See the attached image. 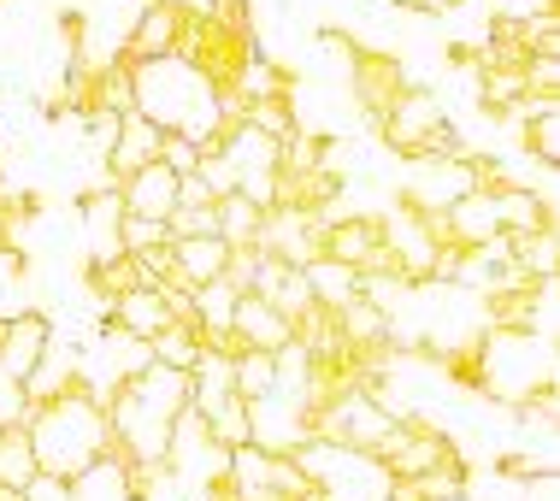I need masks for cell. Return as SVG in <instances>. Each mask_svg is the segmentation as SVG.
<instances>
[{
  "mask_svg": "<svg viewBox=\"0 0 560 501\" xmlns=\"http://www.w3.org/2000/svg\"><path fill=\"white\" fill-rule=\"evenodd\" d=\"M242 125L278 142L283 130H295V101H283V95H254V101H248V113H242Z\"/></svg>",
  "mask_w": 560,
  "mask_h": 501,
  "instance_id": "83f0119b",
  "label": "cell"
},
{
  "mask_svg": "<svg viewBox=\"0 0 560 501\" xmlns=\"http://www.w3.org/2000/svg\"><path fill=\"white\" fill-rule=\"evenodd\" d=\"M231 325H236V337H242V342H248V348H266V354L290 342V318L271 307L266 295H254V290H248V295H236Z\"/></svg>",
  "mask_w": 560,
  "mask_h": 501,
  "instance_id": "8fae6325",
  "label": "cell"
},
{
  "mask_svg": "<svg viewBox=\"0 0 560 501\" xmlns=\"http://www.w3.org/2000/svg\"><path fill=\"white\" fill-rule=\"evenodd\" d=\"M136 283H148L142 271H136V260L130 254H113V260H89V290H95V301H113L125 295V290H136Z\"/></svg>",
  "mask_w": 560,
  "mask_h": 501,
  "instance_id": "d4e9b609",
  "label": "cell"
},
{
  "mask_svg": "<svg viewBox=\"0 0 560 501\" xmlns=\"http://www.w3.org/2000/svg\"><path fill=\"white\" fill-rule=\"evenodd\" d=\"M436 125H443V106H436V95H431V89L407 83L401 95H396V106H389V113L372 125V136H377V142H389L401 160H419Z\"/></svg>",
  "mask_w": 560,
  "mask_h": 501,
  "instance_id": "277c9868",
  "label": "cell"
},
{
  "mask_svg": "<svg viewBox=\"0 0 560 501\" xmlns=\"http://www.w3.org/2000/svg\"><path fill=\"white\" fill-rule=\"evenodd\" d=\"M24 419H30V396H24V384H19V377L0 372V424H24Z\"/></svg>",
  "mask_w": 560,
  "mask_h": 501,
  "instance_id": "d6a6232c",
  "label": "cell"
},
{
  "mask_svg": "<svg viewBox=\"0 0 560 501\" xmlns=\"http://www.w3.org/2000/svg\"><path fill=\"white\" fill-rule=\"evenodd\" d=\"M160 142H165V130L148 113H136V106H130V113L118 118V136H113V148H107V160H101V165L125 184L130 172H142L148 160H160Z\"/></svg>",
  "mask_w": 560,
  "mask_h": 501,
  "instance_id": "52a82bcc",
  "label": "cell"
},
{
  "mask_svg": "<svg viewBox=\"0 0 560 501\" xmlns=\"http://www.w3.org/2000/svg\"><path fill=\"white\" fill-rule=\"evenodd\" d=\"M490 201H495V224H502L508 236H525V231H537V224H560L555 195H537V189H502V195H490Z\"/></svg>",
  "mask_w": 560,
  "mask_h": 501,
  "instance_id": "4fadbf2b",
  "label": "cell"
},
{
  "mask_svg": "<svg viewBox=\"0 0 560 501\" xmlns=\"http://www.w3.org/2000/svg\"><path fill=\"white\" fill-rule=\"evenodd\" d=\"M348 89H354V106H360V118H366V130H372L407 89V66L384 48H360L354 59H348Z\"/></svg>",
  "mask_w": 560,
  "mask_h": 501,
  "instance_id": "5b68a950",
  "label": "cell"
},
{
  "mask_svg": "<svg viewBox=\"0 0 560 501\" xmlns=\"http://www.w3.org/2000/svg\"><path fill=\"white\" fill-rule=\"evenodd\" d=\"M24 501H71V483L54 478V473H36L24 483Z\"/></svg>",
  "mask_w": 560,
  "mask_h": 501,
  "instance_id": "e575fe53",
  "label": "cell"
},
{
  "mask_svg": "<svg viewBox=\"0 0 560 501\" xmlns=\"http://www.w3.org/2000/svg\"><path fill=\"white\" fill-rule=\"evenodd\" d=\"M508 242H513V260H520L525 278H555V271H560V224H537V231L508 236Z\"/></svg>",
  "mask_w": 560,
  "mask_h": 501,
  "instance_id": "e0dca14e",
  "label": "cell"
},
{
  "mask_svg": "<svg viewBox=\"0 0 560 501\" xmlns=\"http://www.w3.org/2000/svg\"><path fill=\"white\" fill-rule=\"evenodd\" d=\"M520 78H525V95L532 101H560V54H532L520 66Z\"/></svg>",
  "mask_w": 560,
  "mask_h": 501,
  "instance_id": "f546056e",
  "label": "cell"
},
{
  "mask_svg": "<svg viewBox=\"0 0 560 501\" xmlns=\"http://www.w3.org/2000/svg\"><path fill=\"white\" fill-rule=\"evenodd\" d=\"M36 473H42V466H36V448H30V431H24V424H0V483L24 490Z\"/></svg>",
  "mask_w": 560,
  "mask_h": 501,
  "instance_id": "cb8c5ba5",
  "label": "cell"
},
{
  "mask_svg": "<svg viewBox=\"0 0 560 501\" xmlns=\"http://www.w3.org/2000/svg\"><path fill=\"white\" fill-rule=\"evenodd\" d=\"M177 24H184V7H165V0H142V19L130 24V36L118 42L125 59H165L177 42Z\"/></svg>",
  "mask_w": 560,
  "mask_h": 501,
  "instance_id": "ba28073f",
  "label": "cell"
},
{
  "mask_svg": "<svg viewBox=\"0 0 560 501\" xmlns=\"http://www.w3.org/2000/svg\"><path fill=\"white\" fill-rule=\"evenodd\" d=\"M154 242H172L165 236V219H142V212H125V219H118V248L125 254H142V248H154Z\"/></svg>",
  "mask_w": 560,
  "mask_h": 501,
  "instance_id": "4dcf8cb0",
  "label": "cell"
},
{
  "mask_svg": "<svg viewBox=\"0 0 560 501\" xmlns=\"http://www.w3.org/2000/svg\"><path fill=\"white\" fill-rule=\"evenodd\" d=\"M325 136L319 130H283L278 142H271V172H313V165H325Z\"/></svg>",
  "mask_w": 560,
  "mask_h": 501,
  "instance_id": "7402d4cb",
  "label": "cell"
},
{
  "mask_svg": "<svg viewBox=\"0 0 560 501\" xmlns=\"http://www.w3.org/2000/svg\"><path fill=\"white\" fill-rule=\"evenodd\" d=\"M407 7H413V12H454L460 0H407Z\"/></svg>",
  "mask_w": 560,
  "mask_h": 501,
  "instance_id": "d590c367",
  "label": "cell"
},
{
  "mask_svg": "<svg viewBox=\"0 0 560 501\" xmlns=\"http://www.w3.org/2000/svg\"><path fill=\"white\" fill-rule=\"evenodd\" d=\"M207 12L236 36H254V0H207Z\"/></svg>",
  "mask_w": 560,
  "mask_h": 501,
  "instance_id": "1f68e13d",
  "label": "cell"
},
{
  "mask_svg": "<svg viewBox=\"0 0 560 501\" xmlns=\"http://www.w3.org/2000/svg\"><path fill=\"white\" fill-rule=\"evenodd\" d=\"M301 278H307V295L319 301V307H342L348 295H360V271L330 260V254H319L313 266H301Z\"/></svg>",
  "mask_w": 560,
  "mask_h": 501,
  "instance_id": "2e32d148",
  "label": "cell"
},
{
  "mask_svg": "<svg viewBox=\"0 0 560 501\" xmlns=\"http://www.w3.org/2000/svg\"><path fill=\"white\" fill-rule=\"evenodd\" d=\"M172 254H177V271H184V283L195 290V283H207V278H219L224 260H231V242L224 236H177L172 242Z\"/></svg>",
  "mask_w": 560,
  "mask_h": 501,
  "instance_id": "9a60e30c",
  "label": "cell"
},
{
  "mask_svg": "<svg viewBox=\"0 0 560 501\" xmlns=\"http://www.w3.org/2000/svg\"><path fill=\"white\" fill-rule=\"evenodd\" d=\"M254 295H266L283 318L301 313V307L313 301V295H307V278H301V266L278 260V254H260V266H254Z\"/></svg>",
  "mask_w": 560,
  "mask_h": 501,
  "instance_id": "7c38bea8",
  "label": "cell"
},
{
  "mask_svg": "<svg viewBox=\"0 0 560 501\" xmlns=\"http://www.w3.org/2000/svg\"><path fill=\"white\" fill-rule=\"evenodd\" d=\"M165 7H184V12H201L207 0H165Z\"/></svg>",
  "mask_w": 560,
  "mask_h": 501,
  "instance_id": "8d00e7d4",
  "label": "cell"
},
{
  "mask_svg": "<svg viewBox=\"0 0 560 501\" xmlns=\"http://www.w3.org/2000/svg\"><path fill=\"white\" fill-rule=\"evenodd\" d=\"M24 431H30V448H36V466L66 478V483H83L95 466H107L101 454H107L113 424H107V407L89 401V389L83 396H59V401L30 407Z\"/></svg>",
  "mask_w": 560,
  "mask_h": 501,
  "instance_id": "6da1fadb",
  "label": "cell"
},
{
  "mask_svg": "<svg viewBox=\"0 0 560 501\" xmlns=\"http://www.w3.org/2000/svg\"><path fill=\"white\" fill-rule=\"evenodd\" d=\"M377 242V219L372 212H354V219H325V254L342 266H360V254H366Z\"/></svg>",
  "mask_w": 560,
  "mask_h": 501,
  "instance_id": "d6986e66",
  "label": "cell"
},
{
  "mask_svg": "<svg viewBox=\"0 0 560 501\" xmlns=\"http://www.w3.org/2000/svg\"><path fill=\"white\" fill-rule=\"evenodd\" d=\"M130 66V89H136V113H148L160 130H177V136H201L207 125L219 118L213 106V89H207L184 59H125Z\"/></svg>",
  "mask_w": 560,
  "mask_h": 501,
  "instance_id": "7a4b0ae2",
  "label": "cell"
},
{
  "mask_svg": "<svg viewBox=\"0 0 560 501\" xmlns=\"http://www.w3.org/2000/svg\"><path fill=\"white\" fill-rule=\"evenodd\" d=\"M207 431H213V443H219V448H242V443L254 436V407L231 389L224 401L207 407Z\"/></svg>",
  "mask_w": 560,
  "mask_h": 501,
  "instance_id": "603a6c76",
  "label": "cell"
},
{
  "mask_svg": "<svg viewBox=\"0 0 560 501\" xmlns=\"http://www.w3.org/2000/svg\"><path fill=\"white\" fill-rule=\"evenodd\" d=\"M260 212H266V207H254L242 189H231V195H219V201H213L219 236L231 242V248H254V236H260Z\"/></svg>",
  "mask_w": 560,
  "mask_h": 501,
  "instance_id": "ffe728a7",
  "label": "cell"
},
{
  "mask_svg": "<svg viewBox=\"0 0 560 501\" xmlns=\"http://www.w3.org/2000/svg\"><path fill=\"white\" fill-rule=\"evenodd\" d=\"M148 360H160L172 372H189L201 360V325H160L148 337Z\"/></svg>",
  "mask_w": 560,
  "mask_h": 501,
  "instance_id": "44dd1931",
  "label": "cell"
},
{
  "mask_svg": "<svg viewBox=\"0 0 560 501\" xmlns=\"http://www.w3.org/2000/svg\"><path fill=\"white\" fill-rule=\"evenodd\" d=\"M520 148H525V154H537V165H555L560 160V101L555 106H537V113L525 118Z\"/></svg>",
  "mask_w": 560,
  "mask_h": 501,
  "instance_id": "484cf974",
  "label": "cell"
},
{
  "mask_svg": "<svg viewBox=\"0 0 560 501\" xmlns=\"http://www.w3.org/2000/svg\"><path fill=\"white\" fill-rule=\"evenodd\" d=\"M48 337H54V325L42 313H30V307L24 313H7V318H0V372L24 384L30 366L42 360V348H48Z\"/></svg>",
  "mask_w": 560,
  "mask_h": 501,
  "instance_id": "8992f818",
  "label": "cell"
},
{
  "mask_svg": "<svg viewBox=\"0 0 560 501\" xmlns=\"http://www.w3.org/2000/svg\"><path fill=\"white\" fill-rule=\"evenodd\" d=\"M231 313H236V290L224 278L195 283V318H201V325H231Z\"/></svg>",
  "mask_w": 560,
  "mask_h": 501,
  "instance_id": "f1b7e54d",
  "label": "cell"
},
{
  "mask_svg": "<svg viewBox=\"0 0 560 501\" xmlns=\"http://www.w3.org/2000/svg\"><path fill=\"white\" fill-rule=\"evenodd\" d=\"M431 366H443L460 389H483V330H472V337H460V342H436Z\"/></svg>",
  "mask_w": 560,
  "mask_h": 501,
  "instance_id": "ac0fdd59",
  "label": "cell"
},
{
  "mask_svg": "<svg viewBox=\"0 0 560 501\" xmlns=\"http://www.w3.org/2000/svg\"><path fill=\"white\" fill-rule=\"evenodd\" d=\"M118 483H125V501H160L172 490V466L165 461H125L118 466Z\"/></svg>",
  "mask_w": 560,
  "mask_h": 501,
  "instance_id": "4316f807",
  "label": "cell"
},
{
  "mask_svg": "<svg viewBox=\"0 0 560 501\" xmlns=\"http://www.w3.org/2000/svg\"><path fill=\"white\" fill-rule=\"evenodd\" d=\"M160 160L172 165L177 177H184V172H195V165H201V154H195V142H189V136H177V130H165V142H160Z\"/></svg>",
  "mask_w": 560,
  "mask_h": 501,
  "instance_id": "836d02e7",
  "label": "cell"
},
{
  "mask_svg": "<svg viewBox=\"0 0 560 501\" xmlns=\"http://www.w3.org/2000/svg\"><path fill=\"white\" fill-rule=\"evenodd\" d=\"M107 318H113V330H125V337H136V342H148L160 325H172L165 295L154 290V283H136V290H125V295L107 307Z\"/></svg>",
  "mask_w": 560,
  "mask_h": 501,
  "instance_id": "30bf717a",
  "label": "cell"
},
{
  "mask_svg": "<svg viewBox=\"0 0 560 501\" xmlns=\"http://www.w3.org/2000/svg\"><path fill=\"white\" fill-rule=\"evenodd\" d=\"M443 212H448V231H454L460 248H478V242H490L495 231H502V224H495V201L478 195V189H466L460 201H448Z\"/></svg>",
  "mask_w": 560,
  "mask_h": 501,
  "instance_id": "5bb4252c",
  "label": "cell"
},
{
  "mask_svg": "<svg viewBox=\"0 0 560 501\" xmlns=\"http://www.w3.org/2000/svg\"><path fill=\"white\" fill-rule=\"evenodd\" d=\"M118 195H125V212H142V219H165V212L177 207V172L165 160H148L142 172H130L125 184H118Z\"/></svg>",
  "mask_w": 560,
  "mask_h": 501,
  "instance_id": "9c48e42d",
  "label": "cell"
},
{
  "mask_svg": "<svg viewBox=\"0 0 560 501\" xmlns=\"http://www.w3.org/2000/svg\"><path fill=\"white\" fill-rule=\"evenodd\" d=\"M260 54L254 48V36H236V30H224L213 12H184V24H177V42H172V59H184V66L201 78L207 89H231L242 83V71H248V59Z\"/></svg>",
  "mask_w": 560,
  "mask_h": 501,
  "instance_id": "3957f363",
  "label": "cell"
}]
</instances>
